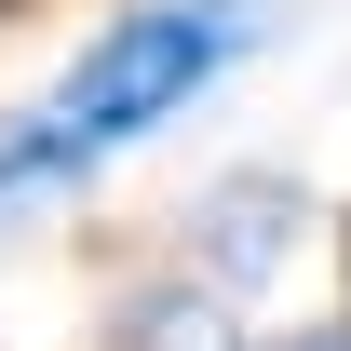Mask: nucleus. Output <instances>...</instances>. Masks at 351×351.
<instances>
[{"label":"nucleus","instance_id":"f257e3e1","mask_svg":"<svg viewBox=\"0 0 351 351\" xmlns=\"http://www.w3.org/2000/svg\"><path fill=\"white\" fill-rule=\"evenodd\" d=\"M230 54H243V14H230V0H135L122 27L54 82V108H27V122L0 135V203H14V189H68L82 162L162 135Z\"/></svg>","mask_w":351,"mask_h":351},{"label":"nucleus","instance_id":"7ed1b4c3","mask_svg":"<svg viewBox=\"0 0 351 351\" xmlns=\"http://www.w3.org/2000/svg\"><path fill=\"white\" fill-rule=\"evenodd\" d=\"M298 351H351V324H324V338H298Z\"/></svg>","mask_w":351,"mask_h":351},{"label":"nucleus","instance_id":"f03ea898","mask_svg":"<svg viewBox=\"0 0 351 351\" xmlns=\"http://www.w3.org/2000/svg\"><path fill=\"white\" fill-rule=\"evenodd\" d=\"M122 351H243V324H230L217 284H162V298L122 324Z\"/></svg>","mask_w":351,"mask_h":351}]
</instances>
